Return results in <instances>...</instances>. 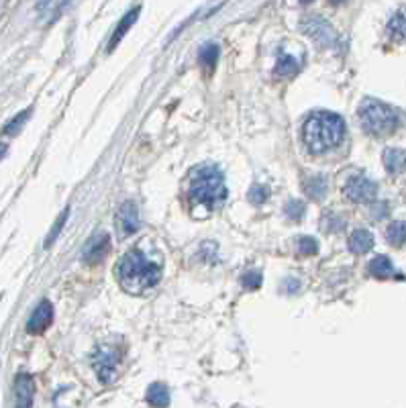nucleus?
<instances>
[{
    "mask_svg": "<svg viewBox=\"0 0 406 408\" xmlns=\"http://www.w3.org/2000/svg\"><path fill=\"white\" fill-rule=\"evenodd\" d=\"M286 214H288V218H292V221H300L302 214H304V204H302L300 200H290V202L286 204Z\"/></svg>",
    "mask_w": 406,
    "mask_h": 408,
    "instance_id": "cd10ccee",
    "label": "nucleus"
},
{
    "mask_svg": "<svg viewBox=\"0 0 406 408\" xmlns=\"http://www.w3.org/2000/svg\"><path fill=\"white\" fill-rule=\"evenodd\" d=\"M219 54H221V49H219L216 43H204V45L200 47L198 61H200V66L204 68V72H213L216 61H219Z\"/></svg>",
    "mask_w": 406,
    "mask_h": 408,
    "instance_id": "a211bd4d",
    "label": "nucleus"
},
{
    "mask_svg": "<svg viewBox=\"0 0 406 408\" xmlns=\"http://www.w3.org/2000/svg\"><path fill=\"white\" fill-rule=\"evenodd\" d=\"M298 72V63H296V59L292 58V56H282V58L278 59V63H276V76H280V78H290L292 74H296Z\"/></svg>",
    "mask_w": 406,
    "mask_h": 408,
    "instance_id": "4be33fe9",
    "label": "nucleus"
},
{
    "mask_svg": "<svg viewBox=\"0 0 406 408\" xmlns=\"http://www.w3.org/2000/svg\"><path fill=\"white\" fill-rule=\"evenodd\" d=\"M66 221H68V211H63V213L59 214V218L56 221V225H54V229H51V233L47 235V239H45V247H51L54 245V241L58 239L59 231L63 229V225H66Z\"/></svg>",
    "mask_w": 406,
    "mask_h": 408,
    "instance_id": "393cba45",
    "label": "nucleus"
},
{
    "mask_svg": "<svg viewBox=\"0 0 406 408\" xmlns=\"http://www.w3.org/2000/svg\"><path fill=\"white\" fill-rule=\"evenodd\" d=\"M300 29H302V33L309 35L310 39L314 41L319 47H329V45L335 43V31H333V27H331L325 19H321V17H309V19H304L302 25H300Z\"/></svg>",
    "mask_w": 406,
    "mask_h": 408,
    "instance_id": "423d86ee",
    "label": "nucleus"
},
{
    "mask_svg": "<svg viewBox=\"0 0 406 408\" xmlns=\"http://www.w3.org/2000/svg\"><path fill=\"white\" fill-rule=\"evenodd\" d=\"M296 252L302 257H309V255H316L319 253V243L314 237H300L296 241Z\"/></svg>",
    "mask_w": 406,
    "mask_h": 408,
    "instance_id": "5701e85b",
    "label": "nucleus"
},
{
    "mask_svg": "<svg viewBox=\"0 0 406 408\" xmlns=\"http://www.w3.org/2000/svg\"><path fill=\"white\" fill-rule=\"evenodd\" d=\"M384 168L390 174H400L406 170V152L390 147L384 152Z\"/></svg>",
    "mask_w": 406,
    "mask_h": 408,
    "instance_id": "2eb2a0df",
    "label": "nucleus"
},
{
    "mask_svg": "<svg viewBox=\"0 0 406 408\" xmlns=\"http://www.w3.org/2000/svg\"><path fill=\"white\" fill-rule=\"evenodd\" d=\"M116 229L123 237L133 235L139 229V211L135 202H123L116 211Z\"/></svg>",
    "mask_w": 406,
    "mask_h": 408,
    "instance_id": "0eeeda50",
    "label": "nucleus"
},
{
    "mask_svg": "<svg viewBox=\"0 0 406 408\" xmlns=\"http://www.w3.org/2000/svg\"><path fill=\"white\" fill-rule=\"evenodd\" d=\"M362 127L371 135H388L398 127V113L380 100H366L359 106Z\"/></svg>",
    "mask_w": 406,
    "mask_h": 408,
    "instance_id": "20e7f679",
    "label": "nucleus"
},
{
    "mask_svg": "<svg viewBox=\"0 0 406 408\" xmlns=\"http://www.w3.org/2000/svg\"><path fill=\"white\" fill-rule=\"evenodd\" d=\"M386 239L390 245L402 247L406 243V223L405 221H394L390 223L386 229Z\"/></svg>",
    "mask_w": 406,
    "mask_h": 408,
    "instance_id": "6ab92c4d",
    "label": "nucleus"
},
{
    "mask_svg": "<svg viewBox=\"0 0 406 408\" xmlns=\"http://www.w3.org/2000/svg\"><path fill=\"white\" fill-rule=\"evenodd\" d=\"M29 115H31V109H27V111H23L19 117H15L11 123H6V127H4V133L6 135H13V133H17L20 129V125L29 118Z\"/></svg>",
    "mask_w": 406,
    "mask_h": 408,
    "instance_id": "bb28decb",
    "label": "nucleus"
},
{
    "mask_svg": "<svg viewBox=\"0 0 406 408\" xmlns=\"http://www.w3.org/2000/svg\"><path fill=\"white\" fill-rule=\"evenodd\" d=\"M343 2H347V0H331V4H343Z\"/></svg>",
    "mask_w": 406,
    "mask_h": 408,
    "instance_id": "c756f323",
    "label": "nucleus"
},
{
    "mask_svg": "<svg viewBox=\"0 0 406 408\" xmlns=\"http://www.w3.org/2000/svg\"><path fill=\"white\" fill-rule=\"evenodd\" d=\"M109 249H111V237L106 233H98L84 245L82 257L86 264H98L109 255Z\"/></svg>",
    "mask_w": 406,
    "mask_h": 408,
    "instance_id": "6e6552de",
    "label": "nucleus"
},
{
    "mask_svg": "<svg viewBox=\"0 0 406 408\" xmlns=\"http://www.w3.org/2000/svg\"><path fill=\"white\" fill-rule=\"evenodd\" d=\"M51 321H54V307H51V302L49 300H41L37 304V309L29 316L27 330L31 335H41L43 330L51 325Z\"/></svg>",
    "mask_w": 406,
    "mask_h": 408,
    "instance_id": "1a4fd4ad",
    "label": "nucleus"
},
{
    "mask_svg": "<svg viewBox=\"0 0 406 408\" xmlns=\"http://www.w3.org/2000/svg\"><path fill=\"white\" fill-rule=\"evenodd\" d=\"M300 2H302V4H307V2H312V0H300Z\"/></svg>",
    "mask_w": 406,
    "mask_h": 408,
    "instance_id": "7c9ffc66",
    "label": "nucleus"
},
{
    "mask_svg": "<svg viewBox=\"0 0 406 408\" xmlns=\"http://www.w3.org/2000/svg\"><path fill=\"white\" fill-rule=\"evenodd\" d=\"M268 196H270V190H268V186H264V184H255L252 186V190H250V202L255 204V206H259V204H264L266 200H268Z\"/></svg>",
    "mask_w": 406,
    "mask_h": 408,
    "instance_id": "b1692460",
    "label": "nucleus"
},
{
    "mask_svg": "<svg viewBox=\"0 0 406 408\" xmlns=\"http://www.w3.org/2000/svg\"><path fill=\"white\" fill-rule=\"evenodd\" d=\"M284 286H288V288H294V290H298V280H290V278H288V280L284 282Z\"/></svg>",
    "mask_w": 406,
    "mask_h": 408,
    "instance_id": "c85d7f7f",
    "label": "nucleus"
},
{
    "mask_svg": "<svg viewBox=\"0 0 406 408\" xmlns=\"http://www.w3.org/2000/svg\"><path fill=\"white\" fill-rule=\"evenodd\" d=\"M374 247V235L366 229H357L349 237V249L355 255H364Z\"/></svg>",
    "mask_w": 406,
    "mask_h": 408,
    "instance_id": "ddd939ff",
    "label": "nucleus"
},
{
    "mask_svg": "<svg viewBox=\"0 0 406 408\" xmlns=\"http://www.w3.org/2000/svg\"><path fill=\"white\" fill-rule=\"evenodd\" d=\"M241 284H243V288H247V290H257V288L262 286V273L255 272V270L243 273Z\"/></svg>",
    "mask_w": 406,
    "mask_h": 408,
    "instance_id": "a878e982",
    "label": "nucleus"
},
{
    "mask_svg": "<svg viewBox=\"0 0 406 408\" xmlns=\"http://www.w3.org/2000/svg\"><path fill=\"white\" fill-rule=\"evenodd\" d=\"M94 368H97L100 382L109 384L115 380V368H116V353L111 347H102L94 357Z\"/></svg>",
    "mask_w": 406,
    "mask_h": 408,
    "instance_id": "9d476101",
    "label": "nucleus"
},
{
    "mask_svg": "<svg viewBox=\"0 0 406 408\" xmlns=\"http://www.w3.org/2000/svg\"><path fill=\"white\" fill-rule=\"evenodd\" d=\"M188 192H190L192 204L204 206L209 211L219 209L227 200V186L223 180V172L214 166L198 168L192 174Z\"/></svg>",
    "mask_w": 406,
    "mask_h": 408,
    "instance_id": "7ed1b4c3",
    "label": "nucleus"
},
{
    "mask_svg": "<svg viewBox=\"0 0 406 408\" xmlns=\"http://www.w3.org/2000/svg\"><path fill=\"white\" fill-rule=\"evenodd\" d=\"M304 143L312 154H327L335 149L345 135L343 118L329 111H319L304 123Z\"/></svg>",
    "mask_w": 406,
    "mask_h": 408,
    "instance_id": "f03ea898",
    "label": "nucleus"
},
{
    "mask_svg": "<svg viewBox=\"0 0 406 408\" xmlns=\"http://www.w3.org/2000/svg\"><path fill=\"white\" fill-rule=\"evenodd\" d=\"M388 35L394 41H406V8L396 11L388 20Z\"/></svg>",
    "mask_w": 406,
    "mask_h": 408,
    "instance_id": "dca6fc26",
    "label": "nucleus"
},
{
    "mask_svg": "<svg viewBox=\"0 0 406 408\" xmlns=\"http://www.w3.org/2000/svg\"><path fill=\"white\" fill-rule=\"evenodd\" d=\"M139 13H141V6H135V8H131V11H129L123 19L118 20L115 33H113V37H111V41H109V51H113L116 45L123 41V37L127 35V31L135 25L137 19H139Z\"/></svg>",
    "mask_w": 406,
    "mask_h": 408,
    "instance_id": "f8f14e48",
    "label": "nucleus"
},
{
    "mask_svg": "<svg viewBox=\"0 0 406 408\" xmlns=\"http://www.w3.org/2000/svg\"><path fill=\"white\" fill-rule=\"evenodd\" d=\"M116 276H118V282L125 290L131 292V294H141L159 282L161 268L154 264L152 259H147L145 253H141L139 249H131L121 257V261L116 266Z\"/></svg>",
    "mask_w": 406,
    "mask_h": 408,
    "instance_id": "f257e3e1",
    "label": "nucleus"
},
{
    "mask_svg": "<svg viewBox=\"0 0 406 408\" xmlns=\"http://www.w3.org/2000/svg\"><path fill=\"white\" fill-rule=\"evenodd\" d=\"M33 404V380L29 373H19L15 380V408H31Z\"/></svg>",
    "mask_w": 406,
    "mask_h": 408,
    "instance_id": "9b49d317",
    "label": "nucleus"
},
{
    "mask_svg": "<svg viewBox=\"0 0 406 408\" xmlns=\"http://www.w3.org/2000/svg\"><path fill=\"white\" fill-rule=\"evenodd\" d=\"M68 2L70 0H41L39 2V13L45 20L56 19V17H59V13L66 8Z\"/></svg>",
    "mask_w": 406,
    "mask_h": 408,
    "instance_id": "412c9836",
    "label": "nucleus"
},
{
    "mask_svg": "<svg viewBox=\"0 0 406 408\" xmlns=\"http://www.w3.org/2000/svg\"><path fill=\"white\" fill-rule=\"evenodd\" d=\"M304 190L312 200H321L323 196L327 194V180L323 175H310L309 180L304 182Z\"/></svg>",
    "mask_w": 406,
    "mask_h": 408,
    "instance_id": "aec40b11",
    "label": "nucleus"
},
{
    "mask_svg": "<svg viewBox=\"0 0 406 408\" xmlns=\"http://www.w3.org/2000/svg\"><path fill=\"white\" fill-rule=\"evenodd\" d=\"M343 192L351 202H371L378 194V184L366 175H351L343 186Z\"/></svg>",
    "mask_w": 406,
    "mask_h": 408,
    "instance_id": "39448f33",
    "label": "nucleus"
},
{
    "mask_svg": "<svg viewBox=\"0 0 406 408\" xmlns=\"http://www.w3.org/2000/svg\"><path fill=\"white\" fill-rule=\"evenodd\" d=\"M368 272H369V276H374V278H378V280H386V278H392V276L396 273L394 272L392 261L388 259L386 255H378V257H374V259L369 261Z\"/></svg>",
    "mask_w": 406,
    "mask_h": 408,
    "instance_id": "f3484780",
    "label": "nucleus"
},
{
    "mask_svg": "<svg viewBox=\"0 0 406 408\" xmlns=\"http://www.w3.org/2000/svg\"><path fill=\"white\" fill-rule=\"evenodd\" d=\"M145 400L154 408H168L170 407V390L166 388L164 384L155 382L145 392Z\"/></svg>",
    "mask_w": 406,
    "mask_h": 408,
    "instance_id": "4468645a",
    "label": "nucleus"
}]
</instances>
